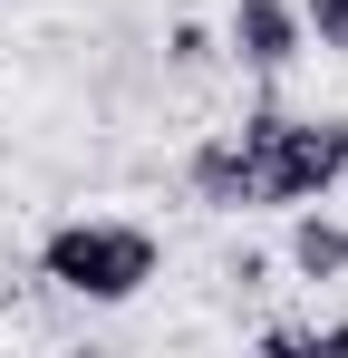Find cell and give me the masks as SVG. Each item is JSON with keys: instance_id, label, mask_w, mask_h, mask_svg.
<instances>
[{"instance_id": "6da1fadb", "label": "cell", "mask_w": 348, "mask_h": 358, "mask_svg": "<svg viewBox=\"0 0 348 358\" xmlns=\"http://www.w3.org/2000/svg\"><path fill=\"white\" fill-rule=\"evenodd\" d=\"M155 271H165V242L145 223H116V213H68L39 233V281L87 300V310H126Z\"/></svg>"}, {"instance_id": "7a4b0ae2", "label": "cell", "mask_w": 348, "mask_h": 358, "mask_svg": "<svg viewBox=\"0 0 348 358\" xmlns=\"http://www.w3.org/2000/svg\"><path fill=\"white\" fill-rule=\"evenodd\" d=\"M348 184V117H281L261 145V203H329Z\"/></svg>"}, {"instance_id": "3957f363", "label": "cell", "mask_w": 348, "mask_h": 358, "mask_svg": "<svg viewBox=\"0 0 348 358\" xmlns=\"http://www.w3.org/2000/svg\"><path fill=\"white\" fill-rule=\"evenodd\" d=\"M300 49H310L300 0H232V20H223V59H242L252 78H281V68H300Z\"/></svg>"}, {"instance_id": "277c9868", "label": "cell", "mask_w": 348, "mask_h": 358, "mask_svg": "<svg viewBox=\"0 0 348 358\" xmlns=\"http://www.w3.org/2000/svg\"><path fill=\"white\" fill-rule=\"evenodd\" d=\"M184 184H194L203 213H252V203H261V155L223 126V136H203V145L184 155Z\"/></svg>"}, {"instance_id": "5b68a950", "label": "cell", "mask_w": 348, "mask_h": 358, "mask_svg": "<svg viewBox=\"0 0 348 358\" xmlns=\"http://www.w3.org/2000/svg\"><path fill=\"white\" fill-rule=\"evenodd\" d=\"M300 281H348V223L319 213V203H290V252H281Z\"/></svg>"}, {"instance_id": "8992f818", "label": "cell", "mask_w": 348, "mask_h": 358, "mask_svg": "<svg viewBox=\"0 0 348 358\" xmlns=\"http://www.w3.org/2000/svg\"><path fill=\"white\" fill-rule=\"evenodd\" d=\"M261 349H300V358H348V320H271Z\"/></svg>"}, {"instance_id": "52a82bcc", "label": "cell", "mask_w": 348, "mask_h": 358, "mask_svg": "<svg viewBox=\"0 0 348 358\" xmlns=\"http://www.w3.org/2000/svg\"><path fill=\"white\" fill-rule=\"evenodd\" d=\"M213 59H223V29H203V20H174V29H165V68H184V78H203Z\"/></svg>"}, {"instance_id": "ba28073f", "label": "cell", "mask_w": 348, "mask_h": 358, "mask_svg": "<svg viewBox=\"0 0 348 358\" xmlns=\"http://www.w3.org/2000/svg\"><path fill=\"white\" fill-rule=\"evenodd\" d=\"M300 29H310V49H339L348 59V0H300Z\"/></svg>"}, {"instance_id": "9c48e42d", "label": "cell", "mask_w": 348, "mask_h": 358, "mask_svg": "<svg viewBox=\"0 0 348 358\" xmlns=\"http://www.w3.org/2000/svg\"><path fill=\"white\" fill-rule=\"evenodd\" d=\"M223 281H242V291H261V281H271V262H261V252H232V262H223Z\"/></svg>"}]
</instances>
